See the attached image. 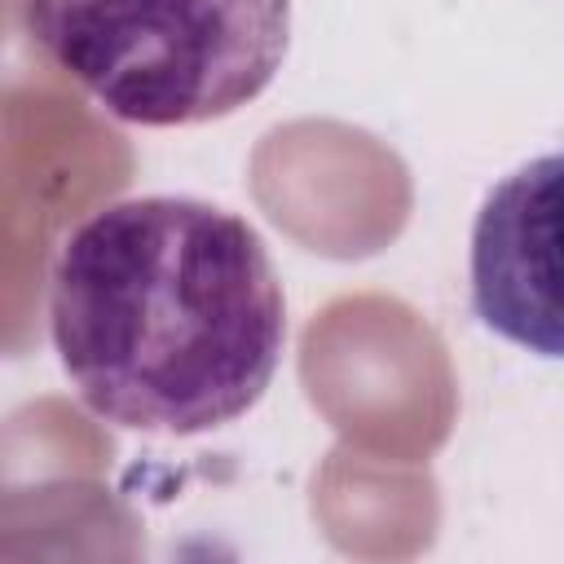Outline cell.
<instances>
[{"instance_id":"6da1fadb","label":"cell","mask_w":564,"mask_h":564,"mask_svg":"<svg viewBox=\"0 0 564 564\" xmlns=\"http://www.w3.org/2000/svg\"><path fill=\"white\" fill-rule=\"evenodd\" d=\"M48 335L97 419L198 436L242 419L273 383L286 295L242 216L145 194L66 234L48 278Z\"/></svg>"},{"instance_id":"7a4b0ae2","label":"cell","mask_w":564,"mask_h":564,"mask_svg":"<svg viewBox=\"0 0 564 564\" xmlns=\"http://www.w3.org/2000/svg\"><path fill=\"white\" fill-rule=\"evenodd\" d=\"M26 31L119 123L194 128L273 84L291 0H26Z\"/></svg>"},{"instance_id":"3957f363","label":"cell","mask_w":564,"mask_h":564,"mask_svg":"<svg viewBox=\"0 0 564 564\" xmlns=\"http://www.w3.org/2000/svg\"><path fill=\"white\" fill-rule=\"evenodd\" d=\"M467 278L485 330L564 361V150L520 163L485 194Z\"/></svg>"}]
</instances>
